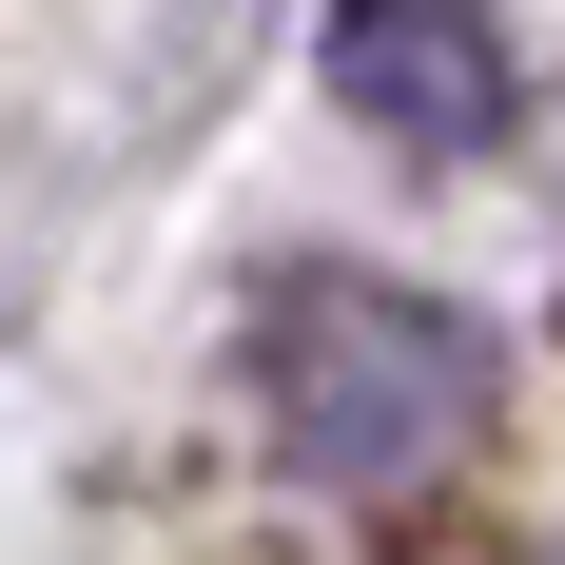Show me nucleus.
Listing matches in <instances>:
<instances>
[{
  "instance_id": "f03ea898",
  "label": "nucleus",
  "mask_w": 565,
  "mask_h": 565,
  "mask_svg": "<svg viewBox=\"0 0 565 565\" xmlns=\"http://www.w3.org/2000/svg\"><path fill=\"white\" fill-rule=\"evenodd\" d=\"M312 58H332V98L391 137V157H488L526 117V58L488 0H332L312 20Z\"/></svg>"
},
{
  "instance_id": "f257e3e1",
  "label": "nucleus",
  "mask_w": 565,
  "mask_h": 565,
  "mask_svg": "<svg viewBox=\"0 0 565 565\" xmlns=\"http://www.w3.org/2000/svg\"><path fill=\"white\" fill-rule=\"evenodd\" d=\"M254 409H274V449L312 468V488H449L468 449H488V409H508V371H488V332H468L449 292L409 274H351V254H292V274H254Z\"/></svg>"
}]
</instances>
